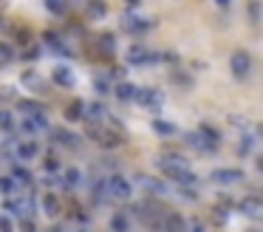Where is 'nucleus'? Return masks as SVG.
I'll use <instances>...</instances> for the list:
<instances>
[{
    "instance_id": "1",
    "label": "nucleus",
    "mask_w": 263,
    "mask_h": 232,
    "mask_svg": "<svg viewBox=\"0 0 263 232\" xmlns=\"http://www.w3.org/2000/svg\"><path fill=\"white\" fill-rule=\"evenodd\" d=\"M105 190H108V198H116V201H127V198L133 195V184L119 173L105 179Z\"/></svg>"
},
{
    "instance_id": "2",
    "label": "nucleus",
    "mask_w": 263,
    "mask_h": 232,
    "mask_svg": "<svg viewBox=\"0 0 263 232\" xmlns=\"http://www.w3.org/2000/svg\"><path fill=\"white\" fill-rule=\"evenodd\" d=\"M88 136H91L99 147H119L122 145V136L116 133V130H110L108 124H88Z\"/></svg>"
},
{
    "instance_id": "3",
    "label": "nucleus",
    "mask_w": 263,
    "mask_h": 232,
    "mask_svg": "<svg viewBox=\"0 0 263 232\" xmlns=\"http://www.w3.org/2000/svg\"><path fill=\"white\" fill-rule=\"evenodd\" d=\"M229 68H232V77L235 79H246L252 74V60L246 51H235L232 60H229Z\"/></svg>"
},
{
    "instance_id": "4",
    "label": "nucleus",
    "mask_w": 263,
    "mask_h": 232,
    "mask_svg": "<svg viewBox=\"0 0 263 232\" xmlns=\"http://www.w3.org/2000/svg\"><path fill=\"white\" fill-rule=\"evenodd\" d=\"M240 209H243V215H246V218H252V221H263V198H257V195L243 198Z\"/></svg>"
},
{
    "instance_id": "5",
    "label": "nucleus",
    "mask_w": 263,
    "mask_h": 232,
    "mask_svg": "<svg viewBox=\"0 0 263 232\" xmlns=\"http://www.w3.org/2000/svg\"><path fill=\"white\" fill-rule=\"evenodd\" d=\"M156 60H159V57L150 54L144 45H133V48L127 51V62H130V65H150V62H156Z\"/></svg>"
},
{
    "instance_id": "6",
    "label": "nucleus",
    "mask_w": 263,
    "mask_h": 232,
    "mask_svg": "<svg viewBox=\"0 0 263 232\" xmlns=\"http://www.w3.org/2000/svg\"><path fill=\"white\" fill-rule=\"evenodd\" d=\"M37 153H40V147H37L34 139H23L14 145V156L20 158V162H31V158H37Z\"/></svg>"
},
{
    "instance_id": "7",
    "label": "nucleus",
    "mask_w": 263,
    "mask_h": 232,
    "mask_svg": "<svg viewBox=\"0 0 263 232\" xmlns=\"http://www.w3.org/2000/svg\"><path fill=\"white\" fill-rule=\"evenodd\" d=\"M212 181L221 187H232V184H240L243 181V173L240 170H215L212 173Z\"/></svg>"
},
{
    "instance_id": "8",
    "label": "nucleus",
    "mask_w": 263,
    "mask_h": 232,
    "mask_svg": "<svg viewBox=\"0 0 263 232\" xmlns=\"http://www.w3.org/2000/svg\"><path fill=\"white\" fill-rule=\"evenodd\" d=\"M122 23H125L127 31H147V28L153 26V20H147V17H139V14H125V17H122Z\"/></svg>"
},
{
    "instance_id": "9",
    "label": "nucleus",
    "mask_w": 263,
    "mask_h": 232,
    "mask_svg": "<svg viewBox=\"0 0 263 232\" xmlns=\"http://www.w3.org/2000/svg\"><path fill=\"white\" fill-rule=\"evenodd\" d=\"M51 79L60 85V88H71V85H74V71H71L68 65H57L51 71Z\"/></svg>"
},
{
    "instance_id": "10",
    "label": "nucleus",
    "mask_w": 263,
    "mask_h": 232,
    "mask_svg": "<svg viewBox=\"0 0 263 232\" xmlns=\"http://www.w3.org/2000/svg\"><path fill=\"white\" fill-rule=\"evenodd\" d=\"M133 229V221L127 212H114L110 215V232H130Z\"/></svg>"
},
{
    "instance_id": "11",
    "label": "nucleus",
    "mask_w": 263,
    "mask_h": 232,
    "mask_svg": "<svg viewBox=\"0 0 263 232\" xmlns=\"http://www.w3.org/2000/svg\"><path fill=\"white\" fill-rule=\"evenodd\" d=\"M184 218L181 215H176V212H167L164 215V221H161V232H184Z\"/></svg>"
},
{
    "instance_id": "12",
    "label": "nucleus",
    "mask_w": 263,
    "mask_h": 232,
    "mask_svg": "<svg viewBox=\"0 0 263 232\" xmlns=\"http://www.w3.org/2000/svg\"><path fill=\"white\" fill-rule=\"evenodd\" d=\"M105 116H108L105 105H99V102H93V105H85V119H88V124H102Z\"/></svg>"
},
{
    "instance_id": "13",
    "label": "nucleus",
    "mask_w": 263,
    "mask_h": 232,
    "mask_svg": "<svg viewBox=\"0 0 263 232\" xmlns=\"http://www.w3.org/2000/svg\"><path fill=\"white\" fill-rule=\"evenodd\" d=\"M17 111L23 113V116H40V113H46V108H43L37 99H20Z\"/></svg>"
},
{
    "instance_id": "14",
    "label": "nucleus",
    "mask_w": 263,
    "mask_h": 232,
    "mask_svg": "<svg viewBox=\"0 0 263 232\" xmlns=\"http://www.w3.org/2000/svg\"><path fill=\"white\" fill-rule=\"evenodd\" d=\"M136 99L142 102V105H150V108H159L161 105V96L156 94L153 88H136Z\"/></svg>"
},
{
    "instance_id": "15",
    "label": "nucleus",
    "mask_w": 263,
    "mask_h": 232,
    "mask_svg": "<svg viewBox=\"0 0 263 232\" xmlns=\"http://www.w3.org/2000/svg\"><path fill=\"white\" fill-rule=\"evenodd\" d=\"M40 207H43V212H46V215H51V218H54V215H60V198L54 195V192H46V195L40 198Z\"/></svg>"
},
{
    "instance_id": "16",
    "label": "nucleus",
    "mask_w": 263,
    "mask_h": 232,
    "mask_svg": "<svg viewBox=\"0 0 263 232\" xmlns=\"http://www.w3.org/2000/svg\"><path fill=\"white\" fill-rule=\"evenodd\" d=\"M65 116H68V122H80V119H85V102L71 99V105L65 108Z\"/></svg>"
},
{
    "instance_id": "17",
    "label": "nucleus",
    "mask_w": 263,
    "mask_h": 232,
    "mask_svg": "<svg viewBox=\"0 0 263 232\" xmlns=\"http://www.w3.org/2000/svg\"><path fill=\"white\" fill-rule=\"evenodd\" d=\"M187 145L195 147L198 153H212V150H215V145H210V141H206L201 133H190V136H187Z\"/></svg>"
},
{
    "instance_id": "18",
    "label": "nucleus",
    "mask_w": 263,
    "mask_h": 232,
    "mask_svg": "<svg viewBox=\"0 0 263 232\" xmlns=\"http://www.w3.org/2000/svg\"><path fill=\"white\" fill-rule=\"evenodd\" d=\"M173 181H176V184H181V187H190V190H193V187H198V175L190 173V167L187 170H178V173L173 175Z\"/></svg>"
},
{
    "instance_id": "19",
    "label": "nucleus",
    "mask_w": 263,
    "mask_h": 232,
    "mask_svg": "<svg viewBox=\"0 0 263 232\" xmlns=\"http://www.w3.org/2000/svg\"><path fill=\"white\" fill-rule=\"evenodd\" d=\"M12 179L17 181V187H20V190H29V187L34 184V179H31V173H29V170H26V167H14Z\"/></svg>"
},
{
    "instance_id": "20",
    "label": "nucleus",
    "mask_w": 263,
    "mask_h": 232,
    "mask_svg": "<svg viewBox=\"0 0 263 232\" xmlns=\"http://www.w3.org/2000/svg\"><path fill=\"white\" fill-rule=\"evenodd\" d=\"M80 181H82V175H80V170L77 167H68L63 173V187L65 190H74V187H80Z\"/></svg>"
},
{
    "instance_id": "21",
    "label": "nucleus",
    "mask_w": 263,
    "mask_h": 232,
    "mask_svg": "<svg viewBox=\"0 0 263 232\" xmlns=\"http://www.w3.org/2000/svg\"><path fill=\"white\" fill-rule=\"evenodd\" d=\"M114 94L119 96L122 102H130V99H136V88H133L130 82H119V85L114 88Z\"/></svg>"
},
{
    "instance_id": "22",
    "label": "nucleus",
    "mask_w": 263,
    "mask_h": 232,
    "mask_svg": "<svg viewBox=\"0 0 263 232\" xmlns=\"http://www.w3.org/2000/svg\"><path fill=\"white\" fill-rule=\"evenodd\" d=\"M198 133L204 136V139L210 141V145H215V147H218V141H221V133H218V130L212 128V124H201V128H198Z\"/></svg>"
},
{
    "instance_id": "23",
    "label": "nucleus",
    "mask_w": 263,
    "mask_h": 232,
    "mask_svg": "<svg viewBox=\"0 0 263 232\" xmlns=\"http://www.w3.org/2000/svg\"><path fill=\"white\" fill-rule=\"evenodd\" d=\"M14 62V48L9 43H0V68H6Z\"/></svg>"
},
{
    "instance_id": "24",
    "label": "nucleus",
    "mask_w": 263,
    "mask_h": 232,
    "mask_svg": "<svg viewBox=\"0 0 263 232\" xmlns=\"http://www.w3.org/2000/svg\"><path fill=\"white\" fill-rule=\"evenodd\" d=\"M136 181H139V184H144L150 192H161V190H164V187H161V181L150 179V175H136Z\"/></svg>"
},
{
    "instance_id": "25",
    "label": "nucleus",
    "mask_w": 263,
    "mask_h": 232,
    "mask_svg": "<svg viewBox=\"0 0 263 232\" xmlns=\"http://www.w3.org/2000/svg\"><path fill=\"white\" fill-rule=\"evenodd\" d=\"M54 136H57L60 145H71V147H77V136H74V133H68V130H54Z\"/></svg>"
},
{
    "instance_id": "26",
    "label": "nucleus",
    "mask_w": 263,
    "mask_h": 232,
    "mask_svg": "<svg viewBox=\"0 0 263 232\" xmlns=\"http://www.w3.org/2000/svg\"><path fill=\"white\" fill-rule=\"evenodd\" d=\"M46 45H48L51 51H57V54H65V45L60 43V37H57V34H46Z\"/></svg>"
},
{
    "instance_id": "27",
    "label": "nucleus",
    "mask_w": 263,
    "mask_h": 232,
    "mask_svg": "<svg viewBox=\"0 0 263 232\" xmlns=\"http://www.w3.org/2000/svg\"><path fill=\"white\" fill-rule=\"evenodd\" d=\"M153 130H156V133H161V136H173V133H176V128H173L170 122H161V119H156V122H153Z\"/></svg>"
},
{
    "instance_id": "28",
    "label": "nucleus",
    "mask_w": 263,
    "mask_h": 232,
    "mask_svg": "<svg viewBox=\"0 0 263 232\" xmlns=\"http://www.w3.org/2000/svg\"><path fill=\"white\" fill-rule=\"evenodd\" d=\"M105 11H108V9H105L102 0H91V3H88V14H91V17H105Z\"/></svg>"
},
{
    "instance_id": "29",
    "label": "nucleus",
    "mask_w": 263,
    "mask_h": 232,
    "mask_svg": "<svg viewBox=\"0 0 263 232\" xmlns=\"http://www.w3.org/2000/svg\"><path fill=\"white\" fill-rule=\"evenodd\" d=\"M0 130H6V133H12L14 130V119L9 111H0Z\"/></svg>"
},
{
    "instance_id": "30",
    "label": "nucleus",
    "mask_w": 263,
    "mask_h": 232,
    "mask_svg": "<svg viewBox=\"0 0 263 232\" xmlns=\"http://www.w3.org/2000/svg\"><path fill=\"white\" fill-rule=\"evenodd\" d=\"M17 226H14V221H12V215L9 212H3L0 215V232H14Z\"/></svg>"
},
{
    "instance_id": "31",
    "label": "nucleus",
    "mask_w": 263,
    "mask_h": 232,
    "mask_svg": "<svg viewBox=\"0 0 263 232\" xmlns=\"http://www.w3.org/2000/svg\"><path fill=\"white\" fill-rule=\"evenodd\" d=\"M23 85H29V88H40V77H37L34 71H26L23 74Z\"/></svg>"
},
{
    "instance_id": "32",
    "label": "nucleus",
    "mask_w": 263,
    "mask_h": 232,
    "mask_svg": "<svg viewBox=\"0 0 263 232\" xmlns=\"http://www.w3.org/2000/svg\"><path fill=\"white\" fill-rule=\"evenodd\" d=\"M46 6H48V11H54V14H63L65 11L63 0H46Z\"/></svg>"
},
{
    "instance_id": "33",
    "label": "nucleus",
    "mask_w": 263,
    "mask_h": 232,
    "mask_svg": "<svg viewBox=\"0 0 263 232\" xmlns=\"http://www.w3.org/2000/svg\"><path fill=\"white\" fill-rule=\"evenodd\" d=\"M99 45H102V51H105V54H108V51H114V37H110V34H105V37L102 40H99Z\"/></svg>"
},
{
    "instance_id": "34",
    "label": "nucleus",
    "mask_w": 263,
    "mask_h": 232,
    "mask_svg": "<svg viewBox=\"0 0 263 232\" xmlns=\"http://www.w3.org/2000/svg\"><path fill=\"white\" fill-rule=\"evenodd\" d=\"M43 167H46L48 173H54V170H57V158H54V156H46V162H43Z\"/></svg>"
},
{
    "instance_id": "35",
    "label": "nucleus",
    "mask_w": 263,
    "mask_h": 232,
    "mask_svg": "<svg viewBox=\"0 0 263 232\" xmlns=\"http://www.w3.org/2000/svg\"><path fill=\"white\" fill-rule=\"evenodd\" d=\"M190 232H204V221L193 218V221H190Z\"/></svg>"
},
{
    "instance_id": "36",
    "label": "nucleus",
    "mask_w": 263,
    "mask_h": 232,
    "mask_svg": "<svg viewBox=\"0 0 263 232\" xmlns=\"http://www.w3.org/2000/svg\"><path fill=\"white\" fill-rule=\"evenodd\" d=\"M20 232H37V229H34V221H31V218H23V224H20Z\"/></svg>"
},
{
    "instance_id": "37",
    "label": "nucleus",
    "mask_w": 263,
    "mask_h": 232,
    "mask_svg": "<svg viewBox=\"0 0 263 232\" xmlns=\"http://www.w3.org/2000/svg\"><path fill=\"white\" fill-rule=\"evenodd\" d=\"M0 96H3V99H12L14 91H12V88H3V91H0Z\"/></svg>"
},
{
    "instance_id": "38",
    "label": "nucleus",
    "mask_w": 263,
    "mask_h": 232,
    "mask_svg": "<svg viewBox=\"0 0 263 232\" xmlns=\"http://www.w3.org/2000/svg\"><path fill=\"white\" fill-rule=\"evenodd\" d=\"M215 3L221 6V9H227V6H229V0H215Z\"/></svg>"
},
{
    "instance_id": "39",
    "label": "nucleus",
    "mask_w": 263,
    "mask_h": 232,
    "mask_svg": "<svg viewBox=\"0 0 263 232\" xmlns=\"http://www.w3.org/2000/svg\"><path fill=\"white\" fill-rule=\"evenodd\" d=\"M257 170L263 173V156H257Z\"/></svg>"
},
{
    "instance_id": "40",
    "label": "nucleus",
    "mask_w": 263,
    "mask_h": 232,
    "mask_svg": "<svg viewBox=\"0 0 263 232\" xmlns=\"http://www.w3.org/2000/svg\"><path fill=\"white\" fill-rule=\"evenodd\" d=\"M127 3H130V6H136V3H139V0H127Z\"/></svg>"
},
{
    "instance_id": "41",
    "label": "nucleus",
    "mask_w": 263,
    "mask_h": 232,
    "mask_svg": "<svg viewBox=\"0 0 263 232\" xmlns=\"http://www.w3.org/2000/svg\"><path fill=\"white\" fill-rule=\"evenodd\" d=\"M255 232H263V229H255Z\"/></svg>"
}]
</instances>
